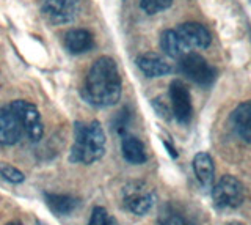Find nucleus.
Segmentation results:
<instances>
[{
    "label": "nucleus",
    "mask_w": 251,
    "mask_h": 225,
    "mask_svg": "<svg viewBox=\"0 0 251 225\" xmlns=\"http://www.w3.org/2000/svg\"><path fill=\"white\" fill-rule=\"evenodd\" d=\"M43 121L36 106L28 101H13L0 107V146H8L27 137L30 142L43 136Z\"/></svg>",
    "instance_id": "f257e3e1"
},
{
    "label": "nucleus",
    "mask_w": 251,
    "mask_h": 225,
    "mask_svg": "<svg viewBox=\"0 0 251 225\" xmlns=\"http://www.w3.org/2000/svg\"><path fill=\"white\" fill-rule=\"evenodd\" d=\"M83 96L90 104L108 107L121 98V76L113 58L100 57L91 65L86 76Z\"/></svg>",
    "instance_id": "f03ea898"
},
{
    "label": "nucleus",
    "mask_w": 251,
    "mask_h": 225,
    "mask_svg": "<svg viewBox=\"0 0 251 225\" xmlns=\"http://www.w3.org/2000/svg\"><path fill=\"white\" fill-rule=\"evenodd\" d=\"M74 145L71 148L69 161L74 164H93L104 156L105 134L99 121H91L90 125L75 123Z\"/></svg>",
    "instance_id": "7ed1b4c3"
},
{
    "label": "nucleus",
    "mask_w": 251,
    "mask_h": 225,
    "mask_svg": "<svg viewBox=\"0 0 251 225\" xmlns=\"http://www.w3.org/2000/svg\"><path fill=\"white\" fill-rule=\"evenodd\" d=\"M212 200L218 209H235L245 200V188L231 175H226L212 189Z\"/></svg>",
    "instance_id": "20e7f679"
},
{
    "label": "nucleus",
    "mask_w": 251,
    "mask_h": 225,
    "mask_svg": "<svg viewBox=\"0 0 251 225\" xmlns=\"http://www.w3.org/2000/svg\"><path fill=\"white\" fill-rule=\"evenodd\" d=\"M124 206L137 216H145L155 203V194L143 181H132L123 189Z\"/></svg>",
    "instance_id": "39448f33"
},
{
    "label": "nucleus",
    "mask_w": 251,
    "mask_h": 225,
    "mask_svg": "<svg viewBox=\"0 0 251 225\" xmlns=\"http://www.w3.org/2000/svg\"><path fill=\"white\" fill-rule=\"evenodd\" d=\"M179 68L184 76L193 81L195 84L202 85V87H209L215 81V69L212 68L207 60L201 57L200 54L187 52L185 56L179 58Z\"/></svg>",
    "instance_id": "423d86ee"
},
{
    "label": "nucleus",
    "mask_w": 251,
    "mask_h": 225,
    "mask_svg": "<svg viewBox=\"0 0 251 225\" xmlns=\"http://www.w3.org/2000/svg\"><path fill=\"white\" fill-rule=\"evenodd\" d=\"M80 10V0H43V16L55 26L69 24Z\"/></svg>",
    "instance_id": "0eeeda50"
},
{
    "label": "nucleus",
    "mask_w": 251,
    "mask_h": 225,
    "mask_svg": "<svg viewBox=\"0 0 251 225\" xmlns=\"http://www.w3.org/2000/svg\"><path fill=\"white\" fill-rule=\"evenodd\" d=\"M170 101H171V111L175 118L187 125L192 118V98H190V91L185 87L184 82L180 81H173L170 85Z\"/></svg>",
    "instance_id": "6e6552de"
},
{
    "label": "nucleus",
    "mask_w": 251,
    "mask_h": 225,
    "mask_svg": "<svg viewBox=\"0 0 251 225\" xmlns=\"http://www.w3.org/2000/svg\"><path fill=\"white\" fill-rule=\"evenodd\" d=\"M177 35L180 36V40L185 44V48L190 51L193 48L198 49H206L210 44V33L209 30L198 24V22H185L180 24L176 28Z\"/></svg>",
    "instance_id": "1a4fd4ad"
},
{
    "label": "nucleus",
    "mask_w": 251,
    "mask_h": 225,
    "mask_svg": "<svg viewBox=\"0 0 251 225\" xmlns=\"http://www.w3.org/2000/svg\"><path fill=\"white\" fill-rule=\"evenodd\" d=\"M137 65L141 73L148 77H162L171 73V65L159 54L148 52L137 58Z\"/></svg>",
    "instance_id": "9d476101"
},
{
    "label": "nucleus",
    "mask_w": 251,
    "mask_h": 225,
    "mask_svg": "<svg viewBox=\"0 0 251 225\" xmlns=\"http://www.w3.org/2000/svg\"><path fill=\"white\" fill-rule=\"evenodd\" d=\"M231 120L237 136L245 142L251 143V99L235 107Z\"/></svg>",
    "instance_id": "9b49d317"
},
{
    "label": "nucleus",
    "mask_w": 251,
    "mask_h": 225,
    "mask_svg": "<svg viewBox=\"0 0 251 225\" xmlns=\"http://www.w3.org/2000/svg\"><path fill=\"white\" fill-rule=\"evenodd\" d=\"M65 46L71 54H83L93 48L94 40L88 30L74 28L65 35Z\"/></svg>",
    "instance_id": "f8f14e48"
},
{
    "label": "nucleus",
    "mask_w": 251,
    "mask_h": 225,
    "mask_svg": "<svg viewBox=\"0 0 251 225\" xmlns=\"http://www.w3.org/2000/svg\"><path fill=\"white\" fill-rule=\"evenodd\" d=\"M121 150H123L124 159L129 161L130 164H143L148 159L143 142H141L140 139H137L135 136L123 134Z\"/></svg>",
    "instance_id": "ddd939ff"
},
{
    "label": "nucleus",
    "mask_w": 251,
    "mask_h": 225,
    "mask_svg": "<svg viewBox=\"0 0 251 225\" xmlns=\"http://www.w3.org/2000/svg\"><path fill=\"white\" fill-rule=\"evenodd\" d=\"M193 170L195 175L198 178V181L204 186V188H210L214 183V161H212L210 154L207 153H198L193 158Z\"/></svg>",
    "instance_id": "4468645a"
},
{
    "label": "nucleus",
    "mask_w": 251,
    "mask_h": 225,
    "mask_svg": "<svg viewBox=\"0 0 251 225\" xmlns=\"http://www.w3.org/2000/svg\"><path fill=\"white\" fill-rule=\"evenodd\" d=\"M160 46H162V51L171 58H180L182 56H185L187 52H190L185 48V44L180 40V36L177 35L176 30H165L160 38Z\"/></svg>",
    "instance_id": "2eb2a0df"
},
{
    "label": "nucleus",
    "mask_w": 251,
    "mask_h": 225,
    "mask_svg": "<svg viewBox=\"0 0 251 225\" xmlns=\"http://www.w3.org/2000/svg\"><path fill=\"white\" fill-rule=\"evenodd\" d=\"M46 201L49 208L55 214H71L78 206V200L71 196H63V194H46Z\"/></svg>",
    "instance_id": "dca6fc26"
},
{
    "label": "nucleus",
    "mask_w": 251,
    "mask_h": 225,
    "mask_svg": "<svg viewBox=\"0 0 251 225\" xmlns=\"http://www.w3.org/2000/svg\"><path fill=\"white\" fill-rule=\"evenodd\" d=\"M159 224L160 225H195V222L190 217L185 216V213H182L177 206L171 203L165 205L160 209Z\"/></svg>",
    "instance_id": "f3484780"
},
{
    "label": "nucleus",
    "mask_w": 251,
    "mask_h": 225,
    "mask_svg": "<svg viewBox=\"0 0 251 225\" xmlns=\"http://www.w3.org/2000/svg\"><path fill=\"white\" fill-rule=\"evenodd\" d=\"M0 176L13 184H19L25 180V176H24L21 170H18L10 164H6V162H0Z\"/></svg>",
    "instance_id": "a211bd4d"
},
{
    "label": "nucleus",
    "mask_w": 251,
    "mask_h": 225,
    "mask_svg": "<svg viewBox=\"0 0 251 225\" xmlns=\"http://www.w3.org/2000/svg\"><path fill=\"white\" fill-rule=\"evenodd\" d=\"M90 225H118V224H116V221L113 219V217L107 213L105 208L98 206V208L93 209Z\"/></svg>",
    "instance_id": "6ab92c4d"
},
{
    "label": "nucleus",
    "mask_w": 251,
    "mask_h": 225,
    "mask_svg": "<svg viewBox=\"0 0 251 225\" xmlns=\"http://www.w3.org/2000/svg\"><path fill=\"white\" fill-rule=\"evenodd\" d=\"M173 0H141V8L149 14H155L170 8Z\"/></svg>",
    "instance_id": "aec40b11"
},
{
    "label": "nucleus",
    "mask_w": 251,
    "mask_h": 225,
    "mask_svg": "<svg viewBox=\"0 0 251 225\" xmlns=\"http://www.w3.org/2000/svg\"><path fill=\"white\" fill-rule=\"evenodd\" d=\"M6 225H24L22 222H10V224H6Z\"/></svg>",
    "instance_id": "412c9836"
},
{
    "label": "nucleus",
    "mask_w": 251,
    "mask_h": 225,
    "mask_svg": "<svg viewBox=\"0 0 251 225\" xmlns=\"http://www.w3.org/2000/svg\"><path fill=\"white\" fill-rule=\"evenodd\" d=\"M229 225H243V224H239V222H232V224H229Z\"/></svg>",
    "instance_id": "4be33fe9"
}]
</instances>
